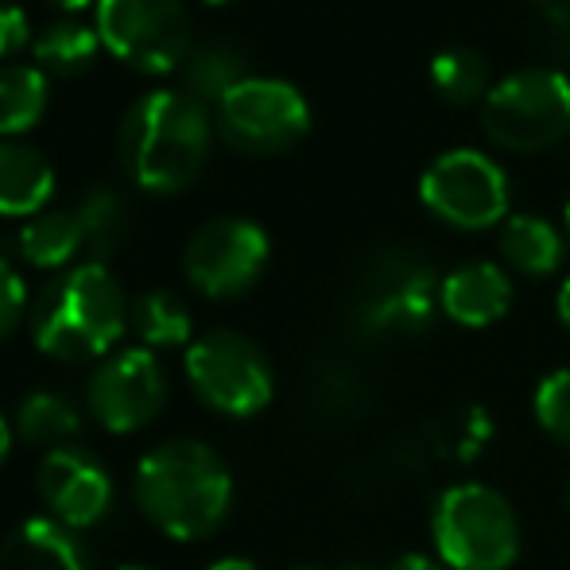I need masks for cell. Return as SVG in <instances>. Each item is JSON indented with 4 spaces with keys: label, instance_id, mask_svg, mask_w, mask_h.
Segmentation results:
<instances>
[{
    "label": "cell",
    "instance_id": "obj_1",
    "mask_svg": "<svg viewBox=\"0 0 570 570\" xmlns=\"http://www.w3.org/2000/svg\"><path fill=\"white\" fill-rule=\"evenodd\" d=\"M136 504L167 540H206L233 509L229 465L198 439L159 443L136 465Z\"/></svg>",
    "mask_w": 570,
    "mask_h": 570
},
{
    "label": "cell",
    "instance_id": "obj_2",
    "mask_svg": "<svg viewBox=\"0 0 570 570\" xmlns=\"http://www.w3.org/2000/svg\"><path fill=\"white\" fill-rule=\"evenodd\" d=\"M210 109L183 90H151L120 120L117 151L128 179L151 195L187 190L203 175L214 140Z\"/></svg>",
    "mask_w": 570,
    "mask_h": 570
},
{
    "label": "cell",
    "instance_id": "obj_3",
    "mask_svg": "<svg viewBox=\"0 0 570 570\" xmlns=\"http://www.w3.org/2000/svg\"><path fill=\"white\" fill-rule=\"evenodd\" d=\"M128 326V303L106 264H75L39 292L31 307V342L55 361L109 357Z\"/></svg>",
    "mask_w": 570,
    "mask_h": 570
},
{
    "label": "cell",
    "instance_id": "obj_4",
    "mask_svg": "<svg viewBox=\"0 0 570 570\" xmlns=\"http://www.w3.org/2000/svg\"><path fill=\"white\" fill-rule=\"evenodd\" d=\"M443 279L415 248L389 245L368 256L350 295V326L361 338H415L431 331Z\"/></svg>",
    "mask_w": 570,
    "mask_h": 570
},
{
    "label": "cell",
    "instance_id": "obj_5",
    "mask_svg": "<svg viewBox=\"0 0 570 570\" xmlns=\"http://www.w3.org/2000/svg\"><path fill=\"white\" fill-rule=\"evenodd\" d=\"M431 540L446 570H509L520 559V520L493 485L458 481L439 493Z\"/></svg>",
    "mask_w": 570,
    "mask_h": 570
},
{
    "label": "cell",
    "instance_id": "obj_6",
    "mask_svg": "<svg viewBox=\"0 0 570 570\" xmlns=\"http://www.w3.org/2000/svg\"><path fill=\"white\" fill-rule=\"evenodd\" d=\"M481 128L504 151H548L570 132V78L551 67L512 70L481 101Z\"/></svg>",
    "mask_w": 570,
    "mask_h": 570
},
{
    "label": "cell",
    "instance_id": "obj_7",
    "mask_svg": "<svg viewBox=\"0 0 570 570\" xmlns=\"http://www.w3.org/2000/svg\"><path fill=\"white\" fill-rule=\"evenodd\" d=\"M420 203L431 218L462 233L504 226L512 218V187L504 167L478 148H451L420 179Z\"/></svg>",
    "mask_w": 570,
    "mask_h": 570
},
{
    "label": "cell",
    "instance_id": "obj_8",
    "mask_svg": "<svg viewBox=\"0 0 570 570\" xmlns=\"http://www.w3.org/2000/svg\"><path fill=\"white\" fill-rule=\"evenodd\" d=\"M187 381L206 407L233 420L264 412L276 392L272 361L237 331H210L187 345Z\"/></svg>",
    "mask_w": 570,
    "mask_h": 570
},
{
    "label": "cell",
    "instance_id": "obj_9",
    "mask_svg": "<svg viewBox=\"0 0 570 570\" xmlns=\"http://www.w3.org/2000/svg\"><path fill=\"white\" fill-rule=\"evenodd\" d=\"M106 51L144 75H171L190 55V16L183 0H98Z\"/></svg>",
    "mask_w": 570,
    "mask_h": 570
},
{
    "label": "cell",
    "instance_id": "obj_10",
    "mask_svg": "<svg viewBox=\"0 0 570 570\" xmlns=\"http://www.w3.org/2000/svg\"><path fill=\"white\" fill-rule=\"evenodd\" d=\"M214 125L240 156H279L307 136L311 106L284 78H245L226 101H218Z\"/></svg>",
    "mask_w": 570,
    "mask_h": 570
},
{
    "label": "cell",
    "instance_id": "obj_11",
    "mask_svg": "<svg viewBox=\"0 0 570 570\" xmlns=\"http://www.w3.org/2000/svg\"><path fill=\"white\" fill-rule=\"evenodd\" d=\"M268 233L248 218H214L187 240L183 268L187 279L210 299L245 295L268 268Z\"/></svg>",
    "mask_w": 570,
    "mask_h": 570
},
{
    "label": "cell",
    "instance_id": "obj_12",
    "mask_svg": "<svg viewBox=\"0 0 570 570\" xmlns=\"http://www.w3.org/2000/svg\"><path fill=\"white\" fill-rule=\"evenodd\" d=\"M164 400L167 373L148 345L101 357V365L90 376V389H86L90 415L114 435H132V431L148 428L164 407Z\"/></svg>",
    "mask_w": 570,
    "mask_h": 570
},
{
    "label": "cell",
    "instance_id": "obj_13",
    "mask_svg": "<svg viewBox=\"0 0 570 570\" xmlns=\"http://www.w3.org/2000/svg\"><path fill=\"white\" fill-rule=\"evenodd\" d=\"M39 501L51 509V520L67 524L70 532L94 528L114 504V478L82 446H59L39 462Z\"/></svg>",
    "mask_w": 570,
    "mask_h": 570
},
{
    "label": "cell",
    "instance_id": "obj_14",
    "mask_svg": "<svg viewBox=\"0 0 570 570\" xmlns=\"http://www.w3.org/2000/svg\"><path fill=\"white\" fill-rule=\"evenodd\" d=\"M439 307L451 323L465 326V331H485V326L501 323L512 307L509 272L493 261L458 264L439 287Z\"/></svg>",
    "mask_w": 570,
    "mask_h": 570
},
{
    "label": "cell",
    "instance_id": "obj_15",
    "mask_svg": "<svg viewBox=\"0 0 570 570\" xmlns=\"http://www.w3.org/2000/svg\"><path fill=\"white\" fill-rule=\"evenodd\" d=\"M0 570H90V551L67 524L31 517L4 540Z\"/></svg>",
    "mask_w": 570,
    "mask_h": 570
},
{
    "label": "cell",
    "instance_id": "obj_16",
    "mask_svg": "<svg viewBox=\"0 0 570 570\" xmlns=\"http://www.w3.org/2000/svg\"><path fill=\"white\" fill-rule=\"evenodd\" d=\"M55 195V167L28 144L0 140V214L36 218Z\"/></svg>",
    "mask_w": 570,
    "mask_h": 570
},
{
    "label": "cell",
    "instance_id": "obj_17",
    "mask_svg": "<svg viewBox=\"0 0 570 570\" xmlns=\"http://www.w3.org/2000/svg\"><path fill=\"white\" fill-rule=\"evenodd\" d=\"M497 245H501L504 264L520 276H556L567 261V237L548 218H535V214H512L501 226Z\"/></svg>",
    "mask_w": 570,
    "mask_h": 570
},
{
    "label": "cell",
    "instance_id": "obj_18",
    "mask_svg": "<svg viewBox=\"0 0 570 570\" xmlns=\"http://www.w3.org/2000/svg\"><path fill=\"white\" fill-rule=\"evenodd\" d=\"M179 75H183V94L198 98L203 106H210V101L218 106V101H226L245 78H253L248 75L245 51L226 43V39H210V43H203V47H190Z\"/></svg>",
    "mask_w": 570,
    "mask_h": 570
},
{
    "label": "cell",
    "instance_id": "obj_19",
    "mask_svg": "<svg viewBox=\"0 0 570 570\" xmlns=\"http://www.w3.org/2000/svg\"><path fill=\"white\" fill-rule=\"evenodd\" d=\"M16 248H20V256L31 268L59 272L78 253H86L82 222H78L75 210H43L23 222V229L16 233Z\"/></svg>",
    "mask_w": 570,
    "mask_h": 570
},
{
    "label": "cell",
    "instance_id": "obj_20",
    "mask_svg": "<svg viewBox=\"0 0 570 570\" xmlns=\"http://www.w3.org/2000/svg\"><path fill=\"white\" fill-rule=\"evenodd\" d=\"M101 47L106 43H101L98 28L75 20V16H62V20L47 23V28L39 31L36 43H31V55H36V67L43 70V75L78 78L94 67Z\"/></svg>",
    "mask_w": 570,
    "mask_h": 570
},
{
    "label": "cell",
    "instance_id": "obj_21",
    "mask_svg": "<svg viewBox=\"0 0 570 570\" xmlns=\"http://www.w3.org/2000/svg\"><path fill=\"white\" fill-rule=\"evenodd\" d=\"M12 431L31 446H43V451H59L70 446V439L82 431V412L70 396L62 392H31L16 407Z\"/></svg>",
    "mask_w": 570,
    "mask_h": 570
},
{
    "label": "cell",
    "instance_id": "obj_22",
    "mask_svg": "<svg viewBox=\"0 0 570 570\" xmlns=\"http://www.w3.org/2000/svg\"><path fill=\"white\" fill-rule=\"evenodd\" d=\"M47 98H51V86L39 67H20V62L0 67V136H20L36 128L47 114Z\"/></svg>",
    "mask_w": 570,
    "mask_h": 570
},
{
    "label": "cell",
    "instance_id": "obj_23",
    "mask_svg": "<svg viewBox=\"0 0 570 570\" xmlns=\"http://www.w3.org/2000/svg\"><path fill=\"white\" fill-rule=\"evenodd\" d=\"M78 222L86 233V261L106 264L128 233V206L114 187H90L78 203Z\"/></svg>",
    "mask_w": 570,
    "mask_h": 570
},
{
    "label": "cell",
    "instance_id": "obj_24",
    "mask_svg": "<svg viewBox=\"0 0 570 570\" xmlns=\"http://www.w3.org/2000/svg\"><path fill=\"white\" fill-rule=\"evenodd\" d=\"M431 86L443 101L451 106H473V101H485V94L493 90V78H489V62L473 47H451V51H439L431 59Z\"/></svg>",
    "mask_w": 570,
    "mask_h": 570
},
{
    "label": "cell",
    "instance_id": "obj_25",
    "mask_svg": "<svg viewBox=\"0 0 570 570\" xmlns=\"http://www.w3.org/2000/svg\"><path fill=\"white\" fill-rule=\"evenodd\" d=\"M128 326L140 334L148 350H175L190 342V311L183 307L179 295L148 292L128 307Z\"/></svg>",
    "mask_w": 570,
    "mask_h": 570
},
{
    "label": "cell",
    "instance_id": "obj_26",
    "mask_svg": "<svg viewBox=\"0 0 570 570\" xmlns=\"http://www.w3.org/2000/svg\"><path fill=\"white\" fill-rule=\"evenodd\" d=\"M493 439V420L485 415V407H462L458 415H446L439 423V446L435 451L443 458H478L485 451V443Z\"/></svg>",
    "mask_w": 570,
    "mask_h": 570
},
{
    "label": "cell",
    "instance_id": "obj_27",
    "mask_svg": "<svg viewBox=\"0 0 570 570\" xmlns=\"http://www.w3.org/2000/svg\"><path fill=\"white\" fill-rule=\"evenodd\" d=\"M532 412H535V423L543 428V435L570 446V368H551V373L535 384Z\"/></svg>",
    "mask_w": 570,
    "mask_h": 570
},
{
    "label": "cell",
    "instance_id": "obj_28",
    "mask_svg": "<svg viewBox=\"0 0 570 570\" xmlns=\"http://www.w3.org/2000/svg\"><path fill=\"white\" fill-rule=\"evenodd\" d=\"M315 392L331 412H353V407H361V396H365V392H361V376L345 365L326 368V373L318 376Z\"/></svg>",
    "mask_w": 570,
    "mask_h": 570
},
{
    "label": "cell",
    "instance_id": "obj_29",
    "mask_svg": "<svg viewBox=\"0 0 570 570\" xmlns=\"http://www.w3.org/2000/svg\"><path fill=\"white\" fill-rule=\"evenodd\" d=\"M23 311H28V287H23V276L0 256V342L20 326Z\"/></svg>",
    "mask_w": 570,
    "mask_h": 570
},
{
    "label": "cell",
    "instance_id": "obj_30",
    "mask_svg": "<svg viewBox=\"0 0 570 570\" xmlns=\"http://www.w3.org/2000/svg\"><path fill=\"white\" fill-rule=\"evenodd\" d=\"M28 43V16L16 4H0V59L16 55Z\"/></svg>",
    "mask_w": 570,
    "mask_h": 570
},
{
    "label": "cell",
    "instance_id": "obj_31",
    "mask_svg": "<svg viewBox=\"0 0 570 570\" xmlns=\"http://www.w3.org/2000/svg\"><path fill=\"white\" fill-rule=\"evenodd\" d=\"M548 28H551V36H556L559 43L570 47V0H556V4H551Z\"/></svg>",
    "mask_w": 570,
    "mask_h": 570
},
{
    "label": "cell",
    "instance_id": "obj_32",
    "mask_svg": "<svg viewBox=\"0 0 570 570\" xmlns=\"http://www.w3.org/2000/svg\"><path fill=\"white\" fill-rule=\"evenodd\" d=\"M389 570H446V567L431 556H400Z\"/></svg>",
    "mask_w": 570,
    "mask_h": 570
},
{
    "label": "cell",
    "instance_id": "obj_33",
    "mask_svg": "<svg viewBox=\"0 0 570 570\" xmlns=\"http://www.w3.org/2000/svg\"><path fill=\"white\" fill-rule=\"evenodd\" d=\"M556 311H559V323L570 331V276L563 279V287H559V295H556Z\"/></svg>",
    "mask_w": 570,
    "mask_h": 570
},
{
    "label": "cell",
    "instance_id": "obj_34",
    "mask_svg": "<svg viewBox=\"0 0 570 570\" xmlns=\"http://www.w3.org/2000/svg\"><path fill=\"white\" fill-rule=\"evenodd\" d=\"M206 570H261L253 563V559H240V556H226V559H218V563H210Z\"/></svg>",
    "mask_w": 570,
    "mask_h": 570
},
{
    "label": "cell",
    "instance_id": "obj_35",
    "mask_svg": "<svg viewBox=\"0 0 570 570\" xmlns=\"http://www.w3.org/2000/svg\"><path fill=\"white\" fill-rule=\"evenodd\" d=\"M12 423L4 420V412H0V465H4V458H8V451H12Z\"/></svg>",
    "mask_w": 570,
    "mask_h": 570
},
{
    "label": "cell",
    "instance_id": "obj_36",
    "mask_svg": "<svg viewBox=\"0 0 570 570\" xmlns=\"http://www.w3.org/2000/svg\"><path fill=\"white\" fill-rule=\"evenodd\" d=\"M47 4L62 8V12H78V8H86V4H90V0H47Z\"/></svg>",
    "mask_w": 570,
    "mask_h": 570
},
{
    "label": "cell",
    "instance_id": "obj_37",
    "mask_svg": "<svg viewBox=\"0 0 570 570\" xmlns=\"http://www.w3.org/2000/svg\"><path fill=\"white\" fill-rule=\"evenodd\" d=\"M292 570H331V567H318V563H299V567H292ZM338 570H368V567L353 563V567H338Z\"/></svg>",
    "mask_w": 570,
    "mask_h": 570
},
{
    "label": "cell",
    "instance_id": "obj_38",
    "mask_svg": "<svg viewBox=\"0 0 570 570\" xmlns=\"http://www.w3.org/2000/svg\"><path fill=\"white\" fill-rule=\"evenodd\" d=\"M563 222H567V240H570V198H567V206H563Z\"/></svg>",
    "mask_w": 570,
    "mask_h": 570
},
{
    "label": "cell",
    "instance_id": "obj_39",
    "mask_svg": "<svg viewBox=\"0 0 570 570\" xmlns=\"http://www.w3.org/2000/svg\"><path fill=\"white\" fill-rule=\"evenodd\" d=\"M203 4H229V0H203Z\"/></svg>",
    "mask_w": 570,
    "mask_h": 570
},
{
    "label": "cell",
    "instance_id": "obj_40",
    "mask_svg": "<svg viewBox=\"0 0 570 570\" xmlns=\"http://www.w3.org/2000/svg\"><path fill=\"white\" fill-rule=\"evenodd\" d=\"M567 509H570V481H567Z\"/></svg>",
    "mask_w": 570,
    "mask_h": 570
},
{
    "label": "cell",
    "instance_id": "obj_41",
    "mask_svg": "<svg viewBox=\"0 0 570 570\" xmlns=\"http://www.w3.org/2000/svg\"><path fill=\"white\" fill-rule=\"evenodd\" d=\"M120 570H148V567H120Z\"/></svg>",
    "mask_w": 570,
    "mask_h": 570
},
{
    "label": "cell",
    "instance_id": "obj_42",
    "mask_svg": "<svg viewBox=\"0 0 570 570\" xmlns=\"http://www.w3.org/2000/svg\"><path fill=\"white\" fill-rule=\"evenodd\" d=\"M551 4H556V0H551Z\"/></svg>",
    "mask_w": 570,
    "mask_h": 570
}]
</instances>
